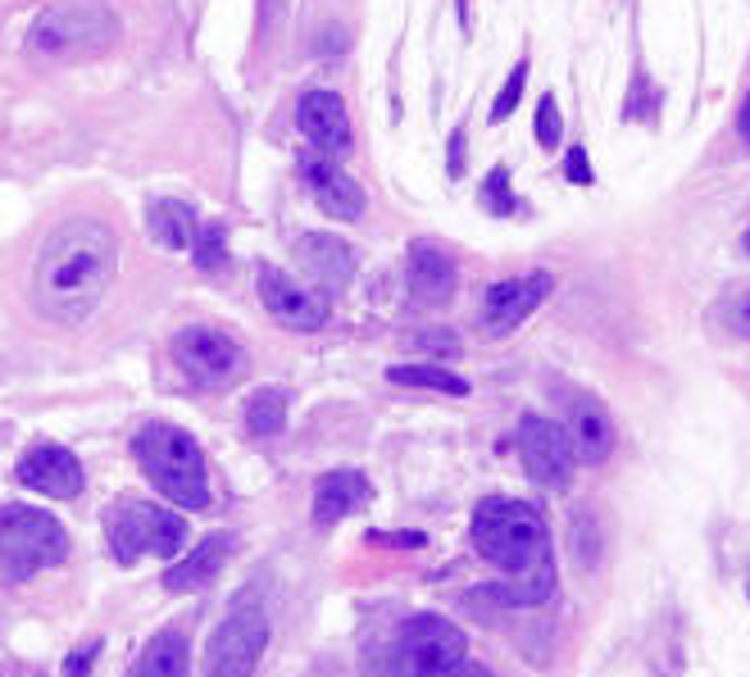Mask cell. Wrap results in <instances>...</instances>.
<instances>
[{
    "label": "cell",
    "instance_id": "obj_7",
    "mask_svg": "<svg viewBox=\"0 0 750 677\" xmlns=\"http://www.w3.org/2000/svg\"><path fill=\"white\" fill-rule=\"evenodd\" d=\"M187 541V523L183 514L160 509V505H141V501H124L109 518V550L118 564H137L141 555H160V560H177Z\"/></svg>",
    "mask_w": 750,
    "mask_h": 677
},
{
    "label": "cell",
    "instance_id": "obj_38",
    "mask_svg": "<svg viewBox=\"0 0 750 677\" xmlns=\"http://www.w3.org/2000/svg\"><path fill=\"white\" fill-rule=\"evenodd\" d=\"M746 255H750V232H746Z\"/></svg>",
    "mask_w": 750,
    "mask_h": 677
},
{
    "label": "cell",
    "instance_id": "obj_14",
    "mask_svg": "<svg viewBox=\"0 0 750 677\" xmlns=\"http://www.w3.org/2000/svg\"><path fill=\"white\" fill-rule=\"evenodd\" d=\"M19 482L27 491H37V496H55V501H73L78 491H82V464H78V455L65 450V446H55V441H42L33 446L23 459H19Z\"/></svg>",
    "mask_w": 750,
    "mask_h": 677
},
{
    "label": "cell",
    "instance_id": "obj_11",
    "mask_svg": "<svg viewBox=\"0 0 750 677\" xmlns=\"http://www.w3.org/2000/svg\"><path fill=\"white\" fill-rule=\"evenodd\" d=\"M300 177L314 196V205L327 214V219H359L365 214V187L323 150H300Z\"/></svg>",
    "mask_w": 750,
    "mask_h": 677
},
{
    "label": "cell",
    "instance_id": "obj_2",
    "mask_svg": "<svg viewBox=\"0 0 750 677\" xmlns=\"http://www.w3.org/2000/svg\"><path fill=\"white\" fill-rule=\"evenodd\" d=\"M469 537L477 555L496 564L505 577L528 573L532 564H542L551 555V532H546L542 509L528 501H509V496H492L477 505Z\"/></svg>",
    "mask_w": 750,
    "mask_h": 677
},
{
    "label": "cell",
    "instance_id": "obj_27",
    "mask_svg": "<svg viewBox=\"0 0 750 677\" xmlns=\"http://www.w3.org/2000/svg\"><path fill=\"white\" fill-rule=\"evenodd\" d=\"M483 205H487L492 214H500V219H509V214L519 209L515 192H509V173H505V169H492V173H487V182H483Z\"/></svg>",
    "mask_w": 750,
    "mask_h": 677
},
{
    "label": "cell",
    "instance_id": "obj_25",
    "mask_svg": "<svg viewBox=\"0 0 750 677\" xmlns=\"http://www.w3.org/2000/svg\"><path fill=\"white\" fill-rule=\"evenodd\" d=\"M386 378L401 382V387H424V391H446V395L469 391V382L441 364H396V368H386Z\"/></svg>",
    "mask_w": 750,
    "mask_h": 677
},
{
    "label": "cell",
    "instance_id": "obj_28",
    "mask_svg": "<svg viewBox=\"0 0 750 677\" xmlns=\"http://www.w3.org/2000/svg\"><path fill=\"white\" fill-rule=\"evenodd\" d=\"M536 141H542V150H555L564 141V118L555 96H542V105H536Z\"/></svg>",
    "mask_w": 750,
    "mask_h": 677
},
{
    "label": "cell",
    "instance_id": "obj_5",
    "mask_svg": "<svg viewBox=\"0 0 750 677\" xmlns=\"http://www.w3.org/2000/svg\"><path fill=\"white\" fill-rule=\"evenodd\" d=\"M69 560V532L46 509L0 505V569L10 577H33Z\"/></svg>",
    "mask_w": 750,
    "mask_h": 677
},
{
    "label": "cell",
    "instance_id": "obj_35",
    "mask_svg": "<svg viewBox=\"0 0 750 677\" xmlns=\"http://www.w3.org/2000/svg\"><path fill=\"white\" fill-rule=\"evenodd\" d=\"M446 677H496V673H492L487 664H473V659H460V664H455V668H450Z\"/></svg>",
    "mask_w": 750,
    "mask_h": 677
},
{
    "label": "cell",
    "instance_id": "obj_4",
    "mask_svg": "<svg viewBox=\"0 0 750 677\" xmlns=\"http://www.w3.org/2000/svg\"><path fill=\"white\" fill-rule=\"evenodd\" d=\"M118 37V19L101 0H55L27 33V50L42 59H86L109 50Z\"/></svg>",
    "mask_w": 750,
    "mask_h": 677
},
{
    "label": "cell",
    "instance_id": "obj_1",
    "mask_svg": "<svg viewBox=\"0 0 750 677\" xmlns=\"http://www.w3.org/2000/svg\"><path fill=\"white\" fill-rule=\"evenodd\" d=\"M118 273V237L101 219L59 223L33 268V305L55 323H82Z\"/></svg>",
    "mask_w": 750,
    "mask_h": 677
},
{
    "label": "cell",
    "instance_id": "obj_18",
    "mask_svg": "<svg viewBox=\"0 0 750 677\" xmlns=\"http://www.w3.org/2000/svg\"><path fill=\"white\" fill-rule=\"evenodd\" d=\"M564 433H568V441H574V455L582 459V464H605L610 450H614V418L596 395L574 400Z\"/></svg>",
    "mask_w": 750,
    "mask_h": 677
},
{
    "label": "cell",
    "instance_id": "obj_9",
    "mask_svg": "<svg viewBox=\"0 0 750 677\" xmlns=\"http://www.w3.org/2000/svg\"><path fill=\"white\" fill-rule=\"evenodd\" d=\"M515 446H519V459H523V473L536 486L564 491L568 482H574L578 455H574V441H568V433L559 423H551L542 414H528L519 423V433H515Z\"/></svg>",
    "mask_w": 750,
    "mask_h": 677
},
{
    "label": "cell",
    "instance_id": "obj_3",
    "mask_svg": "<svg viewBox=\"0 0 750 677\" xmlns=\"http://www.w3.org/2000/svg\"><path fill=\"white\" fill-rule=\"evenodd\" d=\"M132 455L164 501L177 509H209V469L192 433L173 423H146L132 437Z\"/></svg>",
    "mask_w": 750,
    "mask_h": 677
},
{
    "label": "cell",
    "instance_id": "obj_24",
    "mask_svg": "<svg viewBox=\"0 0 750 677\" xmlns=\"http://www.w3.org/2000/svg\"><path fill=\"white\" fill-rule=\"evenodd\" d=\"M246 427H251V437H264V441L282 437V427H287V391L282 387H259L251 395V405H246Z\"/></svg>",
    "mask_w": 750,
    "mask_h": 677
},
{
    "label": "cell",
    "instance_id": "obj_8",
    "mask_svg": "<svg viewBox=\"0 0 750 677\" xmlns=\"http://www.w3.org/2000/svg\"><path fill=\"white\" fill-rule=\"evenodd\" d=\"M173 359L183 368V378L205 387V391H219L232 387L236 378L246 374V351L232 342L228 332L219 328H183L173 336Z\"/></svg>",
    "mask_w": 750,
    "mask_h": 677
},
{
    "label": "cell",
    "instance_id": "obj_12",
    "mask_svg": "<svg viewBox=\"0 0 750 677\" xmlns=\"http://www.w3.org/2000/svg\"><path fill=\"white\" fill-rule=\"evenodd\" d=\"M259 300H264V310L274 314L278 323L296 328V332H314L327 323V314H333V305H327V296L319 291H305V287H296L282 268L274 264H264L259 268Z\"/></svg>",
    "mask_w": 750,
    "mask_h": 677
},
{
    "label": "cell",
    "instance_id": "obj_15",
    "mask_svg": "<svg viewBox=\"0 0 750 677\" xmlns=\"http://www.w3.org/2000/svg\"><path fill=\"white\" fill-rule=\"evenodd\" d=\"M296 128L310 137L314 150H323L333 160L350 150V118L337 91H305L296 101Z\"/></svg>",
    "mask_w": 750,
    "mask_h": 677
},
{
    "label": "cell",
    "instance_id": "obj_6",
    "mask_svg": "<svg viewBox=\"0 0 750 677\" xmlns=\"http://www.w3.org/2000/svg\"><path fill=\"white\" fill-rule=\"evenodd\" d=\"M464 655H469L464 632L450 619H437V613H414L392 636L396 677H446Z\"/></svg>",
    "mask_w": 750,
    "mask_h": 677
},
{
    "label": "cell",
    "instance_id": "obj_10",
    "mask_svg": "<svg viewBox=\"0 0 750 677\" xmlns=\"http://www.w3.org/2000/svg\"><path fill=\"white\" fill-rule=\"evenodd\" d=\"M268 645V619L264 609H232L219 623V632L209 636V668L205 677H251L259 655Z\"/></svg>",
    "mask_w": 750,
    "mask_h": 677
},
{
    "label": "cell",
    "instance_id": "obj_13",
    "mask_svg": "<svg viewBox=\"0 0 750 677\" xmlns=\"http://www.w3.org/2000/svg\"><path fill=\"white\" fill-rule=\"evenodd\" d=\"M551 296V273H528V278H509L487 287L483 296V332L487 336H505L515 332L523 319H532L542 310V300Z\"/></svg>",
    "mask_w": 750,
    "mask_h": 677
},
{
    "label": "cell",
    "instance_id": "obj_33",
    "mask_svg": "<svg viewBox=\"0 0 750 677\" xmlns=\"http://www.w3.org/2000/svg\"><path fill=\"white\" fill-rule=\"evenodd\" d=\"M728 328L750 342V287L741 296H732V305H728Z\"/></svg>",
    "mask_w": 750,
    "mask_h": 677
},
{
    "label": "cell",
    "instance_id": "obj_32",
    "mask_svg": "<svg viewBox=\"0 0 750 677\" xmlns=\"http://www.w3.org/2000/svg\"><path fill=\"white\" fill-rule=\"evenodd\" d=\"M369 546H392V550H418L428 546L424 532H369Z\"/></svg>",
    "mask_w": 750,
    "mask_h": 677
},
{
    "label": "cell",
    "instance_id": "obj_22",
    "mask_svg": "<svg viewBox=\"0 0 750 677\" xmlns=\"http://www.w3.org/2000/svg\"><path fill=\"white\" fill-rule=\"evenodd\" d=\"M146 223L150 232H155L160 245H169V251H192L196 245V232H200V219H196V209L183 205V200H150L146 209Z\"/></svg>",
    "mask_w": 750,
    "mask_h": 677
},
{
    "label": "cell",
    "instance_id": "obj_20",
    "mask_svg": "<svg viewBox=\"0 0 750 677\" xmlns=\"http://www.w3.org/2000/svg\"><path fill=\"white\" fill-rule=\"evenodd\" d=\"M369 501H373L369 478L355 473V469H337V473L319 478V486H314V523L333 528V523L350 518L355 509H365Z\"/></svg>",
    "mask_w": 750,
    "mask_h": 677
},
{
    "label": "cell",
    "instance_id": "obj_17",
    "mask_svg": "<svg viewBox=\"0 0 750 677\" xmlns=\"http://www.w3.org/2000/svg\"><path fill=\"white\" fill-rule=\"evenodd\" d=\"M236 550V537L232 532H209L200 546H192L183 560H173L169 573H164V587L169 592H200L209 582L219 577V569L232 560Z\"/></svg>",
    "mask_w": 750,
    "mask_h": 677
},
{
    "label": "cell",
    "instance_id": "obj_26",
    "mask_svg": "<svg viewBox=\"0 0 750 677\" xmlns=\"http://www.w3.org/2000/svg\"><path fill=\"white\" fill-rule=\"evenodd\" d=\"M192 255H196V264H200L205 273H219V268H228V232H223L219 223H200V232H196V245H192Z\"/></svg>",
    "mask_w": 750,
    "mask_h": 677
},
{
    "label": "cell",
    "instance_id": "obj_16",
    "mask_svg": "<svg viewBox=\"0 0 750 677\" xmlns=\"http://www.w3.org/2000/svg\"><path fill=\"white\" fill-rule=\"evenodd\" d=\"M296 264L305 268L323 291H342L355 278L350 245L342 237H333V232H305V237H296Z\"/></svg>",
    "mask_w": 750,
    "mask_h": 677
},
{
    "label": "cell",
    "instance_id": "obj_23",
    "mask_svg": "<svg viewBox=\"0 0 750 677\" xmlns=\"http://www.w3.org/2000/svg\"><path fill=\"white\" fill-rule=\"evenodd\" d=\"M128 677H187V636L177 628H164L146 641V651L128 668Z\"/></svg>",
    "mask_w": 750,
    "mask_h": 677
},
{
    "label": "cell",
    "instance_id": "obj_21",
    "mask_svg": "<svg viewBox=\"0 0 750 677\" xmlns=\"http://www.w3.org/2000/svg\"><path fill=\"white\" fill-rule=\"evenodd\" d=\"M483 596L496 600V605H509V609H536V605H546L555 596V560L546 555L542 564H532L528 573H509V577L492 582Z\"/></svg>",
    "mask_w": 750,
    "mask_h": 677
},
{
    "label": "cell",
    "instance_id": "obj_34",
    "mask_svg": "<svg viewBox=\"0 0 750 677\" xmlns=\"http://www.w3.org/2000/svg\"><path fill=\"white\" fill-rule=\"evenodd\" d=\"M564 173H568V182H578V187H591V164H587V150H582V146L568 150Z\"/></svg>",
    "mask_w": 750,
    "mask_h": 677
},
{
    "label": "cell",
    "instance_id": "obj_30",
    "mask_svg": "<svg viewBox=\"0 0 750 677\" xmlns=\"http://www.w3.org/2000/svg\"><path fill=\"white\" fill-rule=\"evenodd\" d=\"M409 346H414V351H428V355H441V359H455V355H460V342H455V336H450L446 328H437V332H418Z\"/></svg>",
    "mask_w": 750,
    "mask_h": 677
},
{
    "label": "cell",
    "instance_id": "obj_36",
    "mask_svg": "<svg viewBox=\"0 0 750 677\" xmlns=\"http://www.w3.org/2000/svg\"><path fill=\"white\" fill-rule=\"evenodd\" d=\"M464 173V133L450 137V177H460Z\"/></svg>",
    "mask_w": 750,
    "mask_h": 677
},
{
    "label": "cell",
    "instance_id": "obj_29",
    "mask_svg": "<svg viewBox=\"0 0 750 677\" xmlns=\"http://www.w3.org/2000/svg\"><path fill=\"white\" fill-rule=\"evenodd\" d=\"M523 82H528V59H519L515 73H509V82L500 87V96H496V105H492V123H505L509 114H515V105H519V96H523Z\"/></svg>",
    "mask_w": 750,
    "mask_h": 677
},
{
    "label": "cell",
    "instance_id": "obj_19",
    "mask_svg": "<svg viewBox=\"0 0 750 677\" xmlns=\"http://www.w3.org/2000/svg\"><path fill=\"white\" fill-rule=\"evenodd\" d=\"M455 260H450L441 245L432 241H414L409 245V291L414 305H446L455 296Z\"/></svg>",
    "mask_w": 750,
    "mask_h": 677
},
{
    "label": "cell",
    "instance_id": "obj_37",
    "mask_svg": "<svg viewBox=\"0 0 750 677\" xmlns=\"http://www.w3.org/2000/svg\"><path fill=\"white\" fill-rule=\"evenodd\" d=\"M737 128H741V137L750 141V96L741 101V118H737Z\"/></svg>",
    "mask_w": 750,
    "mask_h": 677
},
{
    "label": "cell",
    "instance_id": "obj_31",
    "mask_svg": "<svg viewBox=\"0 0 750 677\" xmlns=\"http://www.w3.org/2000/svg\"><path fill=\"white\" fill-rule=\"evenodd\" d=\"M96 655H101V641H86V645H78V651L65 659V673H59V677H92V664H96Z\"/></svg>",
    "mask_w": 750,
    "mask_h": 677
}]
</instances>
